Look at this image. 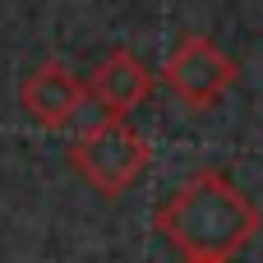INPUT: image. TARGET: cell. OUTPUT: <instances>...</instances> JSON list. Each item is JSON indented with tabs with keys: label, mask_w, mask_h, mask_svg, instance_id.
Listing matches in <instances>:
<instances>
[{
	"label": "cell",
	"mask_w": 263,
	"mask_h": 263,
	"mask_svg": "<svg viewBox=\"0 0 263 263\" xmlns=\"http://www.w3.org/2000/svg\"><path fill=\"white\" fill-rule=\"evenodd\" d=\"M153 222L180 259H236L259 236L263 213L231 176L203 166L153 213Z\"/></svg>",
	"instance_id": "1"
},
{
	"label": "cell",
	"mask_w": 263,
	"mask_h": 263,
	"mask_svg": "<svg viewBox=\"0 0 263 263\" xmlns=\"http://www.w3.org/2000/svg\"><path fill=\"white\" fill-rule=\"evenodd\" d=\"M69 166L106 199L134 190L148 166V139L129 125V116H102L69 143Z\"/></svg>",
	"instance_id": "2"
},
{
	"label": "cell",
	"mask_w": 263,
	"mask_h": 263,
	"mask_svg": "<svg viewBox=\"0 0 263 263\" xmlns=\"http://www.w3.org/2000/svg\"><path fill=\"white\" fill-rule=\"evenodd\" d=\"M162 83H166L185 106L208 111V106H217V102L240 83V65H236L217 42H208V37H185V42L166 55Z\"/></svg>",
	"instance_id": "3"
},
{
	"label": "cell",
	"mask_w": 263,
	"mask_h": 263,
	"mask_svg": "<svg viewBox=\"0 0 263 263\" xmlns=\"http://www.w3.org/2000/svg\"><path fill=\"white\" fill-rule=\"evenodd\" d=\"M88 97H92V92H88V79H79L65 60H42V65L18 83V106H23V116H28L32 125H42V129H65V125L83 111Z\"/></svg>",
	"instance_id": "4"
},
{
	"label": "cell",
	"mask_w": 263,
	"mask_h": 263,
	"mask_svg": "<svg viewBox=\"0 0 263 263\" xmlns=\"http://www.w3.org/2000/svg\"><path fill=\"white\" fill-rule=\"evenodd\" d=\"M153 88H157L153 69H148L134 51H125V46L106 51V55L97 60V69L88 74V92H92V102H97L106 116H129V111H139V106L153 97Z\"/></svg>",
	"instance_id": "5"
},
{
	"label": "cell",
	"mask_w": 263,
	"mask_h": 263,
	"mask_svg": "<svg viewBox=\"0 0 263 263\" xmlns=\"http://www.w3.org/2000/svg\"><path fill=\"white\" fill-rule=\"evenodd\" d=\"M180 263H231V259H180Z\"/></svg>",
	"instance_id": "6"
}]
</instances>
